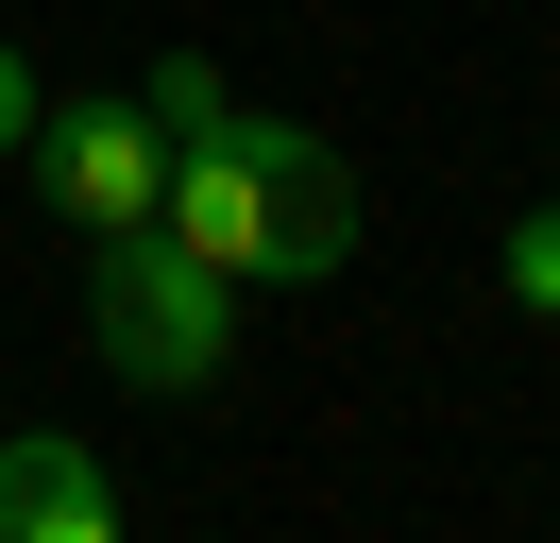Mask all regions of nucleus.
<instances>
[{
    "instance_id": "nucleus-2",
    "label": "nucleus",
    "mask_w": 560,
    "mask_h": 543,
    "mask_svg": "<svg viewBox=\"0 0 560 543\" xmlns=\"http://www.w3.org/2000/svg\"><path fill=\"white\" fill-rule=\"evenodd\" d=\"M85 339H103L119 391H221V357H238V289H221L171 221H137V238H103V272H85Z\"/></svg>"
},
{
    "instance_id": "nucleus-4",
    "label": "nucleus",
    "mask_w": 560,
    "mask_h": 543,
    "mask_svg": "<svg viewBox=\"0 0 560 543\" xmlns=\"http://www.w3.org/2000/svg\"><path fill=\"white\" fill-rule=\"evenodd\" d=\"M0 543H119V493L69 425H18L0 441Z\"/></svg>"
},
{
    "instance_id": "nucleus-1",
    "label": "nucleus",
    "mask_w": 560,
    "mask_h": 543,
    "mask_svg": "<svg viewBox=\"0 0 560 543\" xmlns=\"http://www.w3.org/2000/svg\"><path fill=\"white\" fill-rule=\"evenodd\" d=\"M137 102L171 119V204H153V221H171L221 289H306V272L357 255V187H340V153H323L306 119H255L205 51H171Z\"/></svg>"
},
{
    "instance_id": "nucleus-3",
    "label": "nucleus",
    "mask_w": 560,
    "mask_h": 543,
    "mask_svg": "<svg viewBox=\"0 0 560 543\" xmlns=\"http://www.w3.org/2000/svg\"><path fill=\"white\" fill-rule=\"evenodd\" d=\"M18 170L51 187V221L137 238L153 204H171V119H153V102H119V85H103V102H69V119L35 102V153H18Z\"/></svg>"
},
{
    "instance_id": "nucleus-5",
    "label": "nucleus",
    "mask_w": 560,
    "mask_h": 543,
    "mask_svg": "<svg viewBox=\"0 0 560 543\" xmlns=\"http://www.w3.org/2000/svg\"><path fill=\"white\" fill-rule=\"evenodd\" d=\"M0 153H35V68L0 51Z\"/></svg>"
}]
</instances>
